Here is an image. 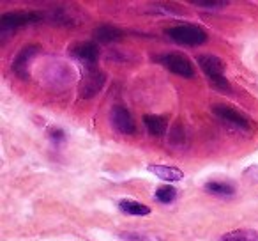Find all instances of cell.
<instances>
[{"instance_id":"10","label":"cell","mask_w":258,"mask_h":241,"mask_svg":"<svg viewBox=\"0 0 258 241\" xmlns=\"http://www.w3.org/2000/svg\"><path fill=\"white\" fill-rule=\"evenodd\" d=\"M149 172L156 174V176L159 177V179L163 181H180L184 179V172L180 169H177V167H170V165H149L147 167Z\"/></svg>"},{"instance_id":"8","label":"cell","mask_w":258,"mask_h":241,"mask_svg":"<svg viewBox=\"0 0 258 241\" xmlns=\"http://www.w3.org/2000/svg\"><path fill=\"white\" fill-rule=\"evenodd\" d=\"M197 62L211 80L219 78L225 73V62L216 55H198Z\"/></svg>"},{"instance_id":"12","label":"cell","mask_w":258,"mask_h":241,"mask_svg":"<svg viewBox=\"0 0 258 241\" xmlns=\"http://www.w3.org/2000/svg\"><path fill=\"white\" fill-rule=\"evenodd\" d=\"M144 123L145 126H147L149 133L154 135V137H161V135H165L166 128H168V123H166V119L161 117V115H145L144 117Z\"/></svg>"},{"instance_id":"5","label":"cell","mask_w":258,"mask_h":241,"mask_svg":"<svg viewBox=\"0 0 258 241\" xmlns=\"http://www.w3.org/2000/svg\"><path fill=\"white\" fill-rule=\"evenodd\" d=\"M111 123H113V126L122 135H133L137 131V124H135L133 115L129 114L124 107H115L111 110Z\"/></svg>"},{"instance_id":"19","label":"cell","mask_w":258,"mask_h":241,"mask_svg":"<svg viewBox=\"0 0 258 241\" xmlns=\"http://www.w3.org/2000/svg\"><path fill=\"white\" fill-rule=\"evenodd\" d=\"M51 138H53V140H62V138H64V133H62L60 130H53L51 131Z\"/></svg>"},{"instance_id":"17","label":"cell","mask_w":258,"mask_h":241,"mask_svg":"<svg viewBox=\"0 0 258 241\" xmlns=\"http://www.w3.org/2000/svg\"><path fill=\"white\" fill-rule=\"evenodd\" d=\"M211 83L218 87V89H223V90H228L230 89V83H228V80H226L225 76H219V78L211 80Z\"/></svg>"},{"instance_id":"4","label":"cell","mask_w":258,"mask_h":241,"mask_svg":"<svg viewBox=\"0 0 258 241\" xmlns=\"http://www.w3.org/2000/svg\"><path fill=\"white\" fill-rule=\"evenodd\" d=\"M212 112H214L218 117H221L223 121H226V123H232L235 124V126L242 128V130H251V121L246 117V115H242L240 112H237L235 108L228 107V105H214L212 107Z\"/></svg>"},{"instance_id":"9","label":"cell","mask_w":258,"mask_h":241,"mask_svg":"<svg viewBox=\"0 0 258 241\" xmlns=\"http://www.w3.org/2000/svg\"><path fill=\"white\" fill-rule=\"evenodd\" d=\"M37 50H39V46H25L16 55L15 62H13V69H15V73H18L22 78H29V75H27V71H25L27 64H29V59L37 54Z\"/></svg>"},{"instance_id":"14","label":"cell","mask_w":258,"mask_h":241,"mask_svg":"<svg viewBox=\"0 0 258 241\" xmlns=\"http://www.w3.org/2000/svg\"><path fill=\"white\" fill-rule=\"evenodd\" d=\"M225 241H258V232L251 229H237L223 236Z\"/></svg>"},{"instance_id":"16","label":"cell","mask_w":258,"mask_h":241,"mask_svg":"<svg viewBox=\"0 0 258 241\" xmlns=\"http://www.w3.org/2000/svg\"><path fill=\"white\" fill-rule=\"evenodd\" d=\"M156 201H159L161 204H170V202L175 201L177 197V190L173 186H170V184H163V186H159L158 190H156Z\"/></svg>"},{"instance_id":"18","label":"cell","mask_w":258,"mask_h":241,"mask_svg":"<svg viewBox=\"0 0 258 241\" xmlns=\"http://www.w3.org/2000/svg\"><path fill=\"white\" fill-rule=\"evenodd\" d=\"M195 4H198V6H205V8H219V6H225V2H204V0H197Z\"/></svg>"},{"instance_id":"15","label":"cell","mask_w":258,"mask_h":241,"mask_svg":"<svg viewBox=\"0 0 258 241\" xmlns=\"http://www.w3.org/2000/svg\"><path fill=\"white\" fill-rule=\"evenodd\" d=\"M205 191L214 195H232L235 194V188L230 183H221V181H209L205 184Z\"/></svg>"},{"instance_id":"7","label":"cell","mask_w":258,"mask_h":241,"mask_svg":"<svg viewBox=\"0 0 258 241\" xmlns=\"http://www.w3.org/2000/svg\"><path fill=\"white\" fill-rule=\"evenodd\" d=\"M43 16L39 13H6L0 18V25L8 27V29H15V27H23L29 25V23L39 22Z\"/></svg>"},{"instance_id":"2","label":"cell","mask_w":258,"mask_h":241,"mask_svg":"<svg viewBox=\"0 0 258 241\" xmlns=\"http://www.w3.org/2000/svg\"><path fill=\"white\" fill-rule=\"evenodd\" d=\"M104 85V73L94 66H83L82 71V82H80V96L82 98H92L103 89Z\"/></svg>"},{"instance_id":"13","label":"cell","mask_w":258,"mask_h":241,"mask_svg":"<svg viewBox=\"0 0 258 241\" xmlns=\"http://www.w3.org/2000/svg\"><path fill=\"white\" fill-rule=\"evenodd\" d=\"M118 208H120V211L125 213V215H135V216H145L151 213L149 206L133 201V199H122V201L118 202Z\"/></svg>"},{"instance_id":"6","label":"cell","mask_w":258,"mask_h":241,"mask_svg":"<svg viewBox=\"0 0 258 241\" xmlns=\"http://www.w3.org/2000/svg\"><path fill=\"white\" fill-rule=\"evenodd\" d=\"M71 54L82 62L83 66H94L99 57V46L92 41H85V43H78L71 48Z\"/></svg>"},{"instance_id":"11","label":"cell","mask_w":258,"mask_h":241,"mask_svg":"<svg viewBox=\"0 0 258 241\" xmlns=\"http://www.w3.org/2000/svg\"><path fill=\"white\" fill-rule=\"evenodd\" d=\"M122 37V30L113 25H101L94 30V39L99 43H113Z\"/></svg>"},{"instance_id":"3","label":"cell","mask_w":258,"mask_h":241,"mask_svg":"<svg viewBox=\"0 0 258 241\" xmlns=\"http://www.w3.org/2000/svg\"><path fill=\"white\" fill-rule=\"evenodd\" d=\"M158 61L161 62V64L165 66L168 71L175 73V75L186 76V78H193V76H195L193 64H191L186 57H182V55L165 54V55H161V57H158Z\"/></svg>"},{"instance_id":"1","label":"cell","mask_w":258,"mask_h":241,"mask_svg":"<svg viewBox=\"0 0 258 241\" xmlns=\"http://www.w3.org/2000/svg\"><path fill=\"white\" fill-rule=\"evenodd\" d=\"M166 36L172 37L175 43L186 44V46H198L207 41V34L195 25H177L166 30Z\"/></svg>"}]
</instances>
